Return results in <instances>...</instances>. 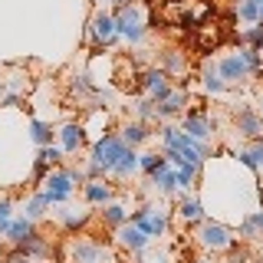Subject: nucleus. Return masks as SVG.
<instances>
[{
    "label": "nucleus",
    "instance_id": "obj_1",
    "mask_svg": "<svg viewBox=\"0 0 263 263\" xmlns=\"http://www.w3.org/2000/svg\"><path fill=\"white\" fill-rule=\"evenodd\" d=\"M194 243L201 247L204 253H227L230 247L237 243V230L234 227H227V224H220V220H211V217H204L201 224H197L194 230Z\"/></svg>",
    "mask_w": 263,
    "mask_h": 263
},
{
    "label": "nucleus",
    "instance_id": "obj_2",
    "mask_svg": "<svg viewBox=\"0 0 263 263\" xmlns=\"http://www.w3.org/2000/svg\"><path fill=\"white\" fill-rule=\"evenodd\" d=\"M112 16H115V36H119L122 43H128V46H142V43H145L148 27H145V20H142V10H138V4L115 7Z\"/></svg>",
    "mask_w": 263,
    "mask_h": 263
},
{
    "label": "nucleus",
    "instance_id": "obj_3",
    "mask_svg": "<svg viewBox=\"0 0 263 263\" xmlns=\"http://www.w3.org/2000/svg\"><path fill=\"white\" fill-rule=\"evenodd\" d=\"M128 220L135 224L142 234H148L152 240L168 234V224H171V211H164V204H142V208L128 211Z\"/></svg>",
    "mask_w": 263,
    "mask_h": 263
},
{
    "label": "nucleus",
    "instance_id": "obj_4",
    "mask_svg": "<svg viewBox=\"0 0 263 263\" xmlns=\"http://www.w3.org/2000/svg\"><path fill=\"white\" fill-rule=\"evenodd\" d=\"M40 191L46 194L49 208H63V204H69V197L76 194V184L69 181L66 168H49V175L43 178V187H40Z\"/></svg>",
    "mask_w": 263,
    "mask_h": 263
},
{
    "label": "nucleus",
    "instance_id": "obj_5",
    "mask_svg": "<svg viewBox=\"0 0 263 263\" xmlns=\"http://www.w3.org/2000/svg\"><path fill=\"white\" fill-rule=\"evenodd\" d=\"M69 96L76 99L79 105H86V109H105V89H99L92 76L89 72H76V76L69 79Z\"/></svg>",
    "mask_w": 263,
    "mask_h": 263
},
{
    "label": "nucleus",
    "instance_id": "obj_6",
    "mask_svg": "<svg viewBox=\"0 0 263 263\" xmlns=\"http://www.w3.org/2000/svg\"><path fill=\"white\" fill-rule=\"evenodd\" d=\"M217 72H220V79H224L230 89H237V86H247V82L253 79V72H250V63L243 60V53H240V49H234V53L220 56V60H217Z\"/></svg>",
    "mask_w": 263,
    "mask_h": 263
},
{
    "label": "nucleus",
    "instance_id": "obj_7",
    "mask_svg": "<svg viewBox=\"0 0 263 263\" xmlns=\"http://www.w3.org/2000/svg\"><path fill=\"white\" fill-rule=\"evenodd\" d=\"M171 89H175V86H171V76L164 69H158V66H145V69H138V92H142V96L161 102Z\"/></svg>",
    "mask_w": 263,
    "mask_h": 263
},
{
    "label": "nucleus",
    "instance_id": "obj_8",
    "mask_svg": "<svg viewBox=\"0 0 263 263\" xmlns=\"http://www.w3.org/2000/svg\"><path fill=\"white\" fill-rule=\"evenodd\" d=\"M175 220L178 224H184V227H197L204 217H208V211H204V204H201V197L191 194V191H181L175 197Z\"/></svg>",
    "mask_w": 263,
    "mask_h": 263
},
{
    "label": "nucleus",
    "instance_id": "obj_9",
    "mask_svg": "<svg viewBox=\"0 0 263 263\" xmlns=\"http://www.w3.org/2000/svg\"><path fill=\"white\" fill-rule=\"evenodd\" d=\"M56 145L63 148V155H79L82 148L89 145L82 122L79 119H69V122H63V125H56Z\"/></svg>",
    "mask_w": 263,
    "mask_h": 263
},
{
    "label": "nucleus",
    "instance_id": "obj_10",
    "mask_svg": "<svg viewBox=\"0 0 263 263\" xmlns=\"http://www.w3.org/2000/svg\"><path fill=\"white\" fill-rule=\"evenodd\" d=\"M184 105H191V96H187V86L171 89L161 102H155V122H175L184 115Z\"/></svg>",
    "mask_w": 263,
    "mask_h": 263
},
{
    "label": "nucleus",
    "instance_id": "obj_11",
    "mask_svg": "<svg viewBox=\"0 0 263 263\" xmlns=\"http://www.w3.org/2000/svg\"><path fill=\"white\" fill-rule=\"evenodd\" d=\"M82 191V201L89 204V208H102V204L115 201V194H119V184H115L112 178H89L86 184L79 187Z\"/></svg>",
    "mask_w": 263,
    "mask_h": 263
},
{
    "label": "nucleus",
    "instance_id": "obj_12",
    "mask_svg": "<svg viewBox=\"0 0 263 263\" xmlns=\"http://www.w3.org/2000/svg\"><path fill=\"white\" fill-rule=\"evenodd\" d=\"M234 132L243 138V142L263 138V119H260L257 105H240V109H234Z\"/></svg>",
    "mask_w": 263,
    "mask_h": 263
},
{
    "label": "nucleus",
    "instance_id": "obj_13",
    "mask_svg": "<svg viewBox=\"0 0 263 263\" xmlns=\"http://www.w3.org/2000/svg\"><path fill=\"white\" fill-rule=\"evenodd\" d=\"M112 234H115V243H119L125 253H132V257H138V253H145L148 247H152V237L142 234V230L132 224V220H125L122 227H115Z\"/></svg>",
    "mask_w": 263,
    "mask_h": 263
},
{
    "label": "nucleus",
    "instance_id": "obj_14",
    "mask_svg": "<svg viewBox=\"0 0 263 263\" xmlns=\"http://www.w3.org/2000/svg\"><path fill=\"white\" fill-rule=\"evenodd\" d=\"M72 263H112V250L102 240L82 237V240L72 243Z\"/></svg>",
    "mask_w": 263,
    "mask_h": 263
},
{
    "label": "nucleus",
    "instance_id": "obj_15",
    "mask_svg": "<svg viewBox=\"0 0 263 263\" xmlns=\"http://www.w3.org/2000/svg\"><path fill=\"white\" fill-rule=\"evenodd\" d=\"M181 132H187L191 138H197V142H211L214 138V119H211V112H184L181 115Z\"/></svg>",
    "mask_w": 263,
    "mask_h": 263
},
{
    "label": "nucleus",
    "instance_id": "obj_16",
    "mask_svg": "<svg viewBox=\"0 0 263 263\" xmlns=\"http://www.w3.org/2000/svg\"><path fill=\"white\" fill-rule=\"evenodd\" d=\"M148 187H152V191L158 194L161 201H175V197L181 194L178 178H175V168H171V164H164V168L152 171V175H148Z\"/></svg>",
    "mask_w": 263,
    "mask_h": 263
},
{
    "label": "nucleus",
    "instance_id": "obj_17",
    "mask_svg": "<svg viewBox=\"0 0 263 263\" xmlns=\"http://www.w3.org/2000/svg\"><path fill=\"white\" fill-rule=\"evenodd\" d=\"M227 155H234L237 164H243V168H250L257 178H263V138H250V142H243L240 148H234V152H227Z\"/></svg>",
    "mask_w": 263,
    "mask_h": 263
},
{
    "label": "nucleus",
    "instance_id": "obj_18",
    "mask_svg": "<svg viewBox=\"0 0 263 263\" xmlns=\"http://www.w3.org/2000/svg\"><path fill=\"white\" fill-rule=\"evenodd\" d=\"M237 240L240 243H263V208L247 211L237 224Z\"/></svg>",
    "mask_w": 263,
    "mask_h": 263
},
{
    "label": "nucleus",
    "instance_id": "obj_19",
    "mask_svg": "<svg viewBox=\"0 0 263 263\" xmlns=\"http://www.w3.org/2000/svg\"><path fill=\"white\" fill-rule=\"evenodd\" d=\"M158 69H164L171 79H184L187 76V56H184V49H178V46L161 49V53H158Z\"/></svg>",
    "mask_w": 263,
    "mask_h": 263
},
{
    "label": "nucleus",
    "instance_id": "obj_20",
    "mask_svg": "<svg viewBox=\"0 0 263 263\" xmlns=\"http://www.w3.org/2000/svg\"><path fill=\"white\" fill-rule=\"evenodd\" d=\"M197 79H201V89L208 96H214V99L230 92V86L220 79V72H217V60H204L201 63V76H197Z\"/></svg>",
    "mask_w": 263,
    "mask_h": 263
},
{
    "label": "nucleus",
    "instance_id": "obj_21",
    "mask_svg": "<svg viewBox=\"0 0 263 263\" xmlns=\"http://www.w3.org/2000/svg\"><path fill=\"white\" fill-rule=\"evenodd\" d=\"M135 175H138V152L128 145L125 152H122V158L115 161V168L109 171V178H112V181H119V184H125V181H132Z\"/></svg>",
    "mask_w": 263,
    "mask_h": 263
},
{
    "label": "nucleus",
    "instance_id": "obj_22",
    "mask_svg": "<svg viewBox=\"0 0 263 263\" xmlns=\"http://www.w3.org/2000/svg\"><path fill=\"white\" fill-rule=\"evenodd\" d=\"M36 230V224H33L30 217H23V214H13L10 217V224H7V234H4V240L10 243V247H20L27 237Z\"/></svg>",
    "mask_w": 263,
    "mask_h": 263
},
{
    "label": "nucleus",
    "instance_id": "obj_23",
    "mask_svg": "<svg viewBox=\"0 0 263 263\" xmlns=\"http://www.w3.org/2000/svg\"><path fill=\"white\" fill-rule=\"evenodd\" d=\"M20 250H23V257H30V260H49L53 257V243H49L40 230H33L27 240L20 243Z\"/></svg>",
    "mask_w": 263,
    "mask_h": 263
},
{
    "label": "nucleus",
    "instance_id": "obj_24",
    "mask_svg": "<svg viewBox=\"0 0 263 263\" xmlns=\"http://www.w3.org/2000/svg\"><path fill=\"white\" fill-rule=\"evenodd\" d=\"M119 138H122V142H125V145H132V148H138V145H145V142H152V132H148V125H145V122H122V125H119Z\"/></svg>",
    "mask_w": 263,
    "mask_h": 263
},
{
    "label": "nucleus",
    "instance_id": "obj_25",
    "mask_svg": "<svg viewBox=\"0 0 263 263\" xmlns=\"http://www.w3.org/2000/svg\"><path fill=\"white\" fill-rule=\"evenodd\" d=\"M27 135H30V142L33 145H49V142H56V125L53 122H46V119H36V115H30V122H27Z\"/></svg>",
    "mask_w": 263,
    "mask_h": 263
},
{
    "label": "nucleus",
    "instance_id": "obj_26",
    "mask_svg": "<svg viewBox=\"0 0 263 263\" xmlns=\"http://www.w3.org/2000/svg\"><path fill=\"white\" fill-rule=\"evenodd\" d=\"M99 220H102L105 230H115V227H122L128 220V208L122 201H109V204L99 208Z\"/></svg>",
    "mask_w": 263,
    "mask_h": 263
},
{
    "label": "nucleus",
    "instance_id": "obj_27",
    "mask_svg": "<svg viewBox=\"0 0 263 263\" xmlns=\"http://www.w3.org/2000/svg\"><path fill=\"white\" fill-rule=\"evenodd\" d=\"M30 89V76L23 69H4V79H0V92L10 96H27Z\"/></svg>",
    "mask_w": 263,
    "mask_h": 263
},
{
    "label": "nucleus",
    "instance_id": "obj_28",
    "mask_svg": "<svg viewBox=\"0 0 263 263\" xmlns=\"http://www.w3.org/2000/svg\"><path fill=\"white\" fill-rule=\"evenodd\" d=\"M89 217L92 214L89 211H72V208H63V211H56V220H60V227H63V234H79L82 227L89 224Z\"/></svg>",
    "mask_w": 263,
    "mask_h": 263
},
{
    "label": "nucleus",
    "instance_id": "obj_29",
    "mask_svg": "<svg viewBox=\"0 0 263 263\" xmlns=\"http://www.w3.org/2000/svg\"><path fill=\"white\" fill-rule=\"evenodd\" d=\"M46 211H49V201H46V194L43 191H33L30 197H27V204H23V217H30L33 224H40V220L46 217Z\"/></svg>",
    "mask_w": 263,
    "mask_h": 263
},
{
    "label": "nucleus",
    "instance_id": "obj_30",
    "mask_svg": "<svg viewBox=\"0 0 263 263\" xmlns=\"http://www.w3.org/2000/svg\"><path fill=\"white\" fill-rule=\"evenodd\" d=\"M201 168H204V164H191V161L175 164V178H178V187H181V191H194V187H197V178H201Z\"/></svg>",
    "mask_w": 263,
    "mask_h": 263
},
{
    "label": "nucleus",
    "instance_id": "obj_31",
    "mask_svg": "<svg viewBox=\"0 0 263 263\" xmlns=\"http://www.w3.org/2000/svg\"><path fill=\"white\" fill-rule=\"evenodd\" d=\"M237 43L257 49V53H263V27H260V23H250V27H243L240 33H237Z\"/></svg>",
    "mask_w": 263,
    "mask_h": 263
},
{
    "label": "nucleus",
    "instance_id": "obj_32",
    "mask_svg": "<svg viewBox=\"0 0 263 263\" xmlns=\"http://www.w3.org/2000/svg\"><path fill=\"white\" fill-rule=\"evenodd\" d=\"M168 164V158H164L161 152H142L138 155V175H152V171H158V168H164Z\"/></svg>",
    "mask_w": 263,
    "mask_h": 263
},
{
    "label": "nucleus",
    "instance_id": "obj_33",
    "mask_svg": "<svg viewBox=\"0 0 263 263\" xmlns=\"http://www.w3.org/2000/svg\"><path fill=\"white\" fill-rule=\"evenodd\" d=\"M132 105H135V119H138V122H145V125H148V122H155V99L138 96Z\"/></svg>",
    "mask_w": 263,
    "mask_h": 263
},
{
    "label": "nucleus",
    "instance_id": "obj_34",
    "mask_svg": "<svg viewBox=\"0 0 263 263\" xmlns=\"http://www.w3.org/2000/svg\"><path fill=\"white\" fill-rule=\"evenodd\" d=\"M66 175H69V181H72V184H76V187H82V184H86V171H82V168H76V164H69V168H66Z\"/></svg>",
    "mask_w": 263,
    "mask_h": 263
},
{
    "label": "nucleus",
    "instance_id": "obj_35",
    "mask_svg": "<svg viewBox=\"0 0 263 263\" xmlns=\"http://www.w3.org/2000/svg\"><path fill=\"white\" fill-rule=\"evenodd\" d=\"M0 217L4 220L13 217V197H0Z\"/></svg>",
    "mask_w": 263,
    "mask_h": 263
},
{
    "label": "nucleus",
    "instance_id": "obj_36",
    "mask_svg": "<svg viewBox=\"0 0 263 263\" xmlns=\"http://www.w3.org/2000/svg\"><path fill=\"white\" fill-rule=\"evenodd\" d=\"M109 4H112V10H115V7H125V4H135V0H109Z\"/></svg>",
    "mask_w": 263,
    "mask_h": 263
},
{
    "label": "nucleus",
    "instance_id": "obj_37",
    "mask_svg": "<svg viewBox=\"0 0 263 263\" xmlns=\"http://www.w3.org/2000/svg\"><path fill=\"white\" fill-rule=\"evenodd\" d=\"M257 112H260V119H263V96L257 99Z\"/></svg>",
    "mask_w": 263,
    "mask_h": 263
},
{
    "label": "nucleus",
    "instance_id": "obj_38",
    "mask_svg": "<svg viewBox=\"0 0 263 263\" xmlns=\"http://www.w3.org/2000/svg\"><path fill=\"white\" fill-rule=\"evenodd\" d=\"M16 263H40V260H30V257H20V260H16Z\"/></svg>",
    "mask_w": 263,
    "mask_h": 263
},
{
    "label": "nucleus",
    "instance_id": "obj_39",
    "mask_svg": "<svg viewBox=\"0 0 263 263\" xmlns=\"http://www.w3.org/2000/svg\"><path fill=\"white\" fill-rule=\"evenodd\" d=\"M89 4H96V7H102V4H109V0H89Z\"/></svg>",
    "mask_w": 263,
    "mask_h": 263
},
{
    "label": "nucleus",
    "instance_id": "obj_40",
    "mask_svg": "<svg viewBox=\"0 0 263 263\" xmlns=\"http://www.w3.org/2000/svg\"><path fill=\"white\" fill-rule=\"evenodd\" d=\"M253 263H263V253H257V257H253Z\"/></svg>",
    "mask_w": 263,
    "mask_h": 263
}]
</instances>
